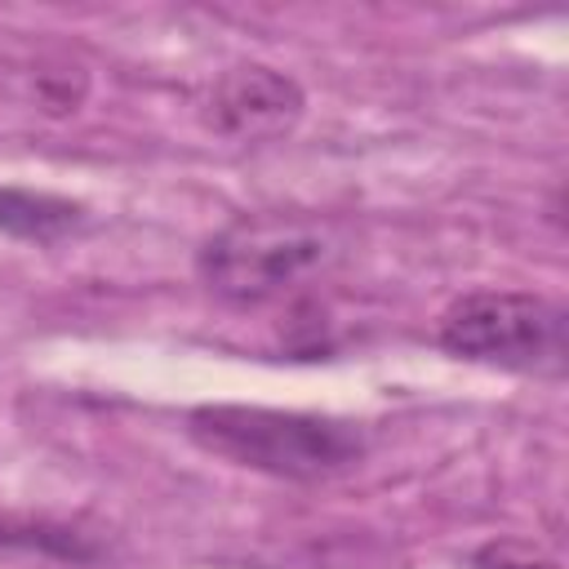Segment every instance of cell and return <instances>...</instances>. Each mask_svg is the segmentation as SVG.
<instances>
[{"instance_id":"6da1fadb","label":"cell","mask_w":569,"mask_h":569,"mask_svg":"<svg viewBox=\"0 0 569 569\" xmlns=\"http://www.w3.org/2000/svg\"><path fill=\"white\" fill-rule=\"evenodd\" d=\"M187 436L236 467L280 480H325L365 453L356 422L262 405H200L187 413Z\"/></svg>"},{"instance_id":"277c9868","label":"cell","mask_w":569,"mask_h":569,"mask_svg":"<svg viewBox=\"0 0 569 569\" xmlns=\"http://www.w3.org/2000/svg\"><path fill=\"white\" fill-rule=\"evenodd\" d=\"M302 89L271 67H231L209 93V124L236 142H267L298 124Z\"/></svg>"},{"instance_id":"5b68a950","label":"cell","mask_w":569,"mask_h":569,"mask_svg":"<svg viewBox=\"0 0 569 569\" xmlns=\"http://www.w3.org/2000/svg\"><path fill=\"white\" fill-rule=\"evenodd\" d=\"M80 222V204L31 196V191H0V227L27 240H53Z\"/></svg>"},{"instance_id":"8992f818","label":"cell","mask_w":569,"mask_h":569,"mask_svg":"<svg viewBox=\"0 0 569 569\" xmlns=\"http://www.w3.org/2000/svg\"><path fill=\"white\" fill-rule=\"evenodd\" d=\"M476 569H556V560L538 556L525 542H489L476 551Z\"/></svg>"},{"instance_id":"7a4b0ae2","label":"cell","mask_w":569,"mask_h":569,"mask_svg":"<svg viewBox=\"0 0 569 569\" xmlns=\"http://www.w3.org/2000/svg\"><path fill=\"white\" fill-rule=\"evenodd\" d=\"M329 258H333L329 227L284 213H244L200 244L196 271L218 298L253 307L280 298L284 289L320 271Z\"/></svg>"},{"instance_id":"3957f363","label":"cell","mask_w":569,"mask_h":569,"mask_svg":"<svg viewBox=\"0 0 569 569\" xmlns=\"http://www.w3.org/2000/svg\"><path fill=\"white\" fill-rule=\"evenodd\" d=\"M436 342L449 356L516 373H565V311L520 289H476L449 302Z\"/></svg>"}]
</instances>
